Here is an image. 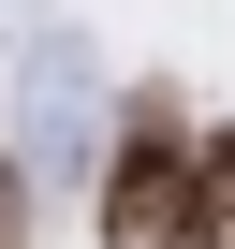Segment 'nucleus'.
<instances>
[{
	"instance_id": "obj_1",
	"label": "nucleus",
	"mask_w": 235,
	"mask_h": 249,
	"mask_svg": "<svg viewBox=\"0 0 235 249\" xmlns=\"http://www.w3.org/2000/svg\"><path fill=\"white\" fill-rule=\"evenodd\" d=\"M191 205H206V117L176 73L118 88L103 117V176H88V234L103 249H191Z\"/></svg>"
},
{
	"instance_id": "obj_2",
	"label": "nucleus",
	"mask_w": 235,
	"mask_h": 249,
	"mask_svg": "<svg viewBox=\"0 0 235 249\" xmlns=\"http://www.w3.org/2000/svg\"><path fill=\"white\" fill-rule=\"evenodd\" d=\"M191 249H235V117H206V205H191Z\"/></svg>"
},
{
	"instance_id": "obj_3",
	"label": "nucleus",
	"mask_w": 235,
	"mask_h": 249,
	"mask_svg": "<svg viewBox=\"0 0 235 249\" xmlns=\"http://www.w3.org/2000/svg\"><path fill=\"white\" fill-rule=\"evenodd\" d=\"M30 234H44V176L0 147V249H30Z\"/></svg>"
}]
</instances>
